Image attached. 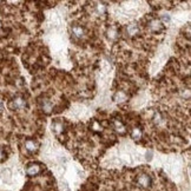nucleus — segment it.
Masks as SVG:
<instances>
[{"label":"nucleus","instance_id":"nucleus-5","mask_svg":"<svg viewBox=\"0 0 191 191\" xmlns=\"http://www.w3.org/2000/svg\"><path fill=\"white\" fill-rule=\"evenodd\" d=\"M149 28H150L152 32H154V33H158V32L163 31L164 25L162 24V21H161L159 19H153V20H151V21L149 23Z\"/></svg>","mask_w":191,"mask_h":191},{"label":"nucleus","instance_id":"nucleus-12","mask_svg":"<svg viewBox=\"0 0 191 191\" xmlns=\"http://www.w3.org/2000/svg\"><path fill=\"white\" fill-rule=\"evenodd\" d=\"M96 8H97L98 14H105L106 13V6L104 5V4H98Z\"/></svg>","mask_w":191,"mask_h":191},{"label":"nucleus","instance_id":"nucleus-8","mask_svg":"<svg viewBox=\"0 0 191 191\" xmlns=\"http://www.w3.org/2000/svg\"><path fill=\"white\" fill-rule=\"evenodd\" d=\"M52 130H53L56 133H60L64 131V124L60 120H56L54 123H52Z\"/></svg>","mask_w":191,"mask_h":191},{"label":"nucleus","instance_id":"nucleus-14","mask_svg":"<svg viewBox=\"0 0 191 191\" xmlns=\"http://www.w3.org/2000/svg\"><path fill=\"white\" fill-rule=\"evenodd\" d=\"M5 158V152L3 151V149L0 148V161H3Z\"/></svg>","mask_w":191,"mask_h":191},{"label":"nucleus","instance_id":"nucleus-4","mask_svg":"<svg viewBox=\"0 0 191 191\" xmlns=\"http://www.w3.org/2000/svg\"><path fill=\"white\" fill-rule=\"evenodd\" d=\"M24 146H25V149H26L28 152H31V153H36V152H38V150H39V143H38L37 141H34V139H27V141L25 142Z\"/></svg>","mask_w":191,"mask_h":191},{"label":"nucleus","instance_id":"nucleus-1","mask_svg":"<svg viewBox=\"0 0 191 191\" xmlns=\"http://www.w3.org/2000/svg\"><path fill=\"white\" fill-rule=\"evenodd\" d=\"M137 184L139 185L141 188H144V189H148L151 186L152 184V179L151 177L148 175V173H142L137 177Z\"/></svg>","mask_w":191,"mask_h":191},{"label":"nucleus","instance_id":"nucleus-3","mask_svg":"<svg viewBox=\"0 0 191 191\" xmlns=\"http://www.w3.org/2000/svg\"><path fill=\"white\" fill-rule=\"evenodd\" d=\"M25 106H26V100L21 97L14 98L10 104V108L13 109V110H23Z\"/></svg>","mask_w":191,"mask_h":191},{"label":"nucleus","instance_id":"nucleus-13","mask_svg":"<svg viewBox=\"0 0 191 191\" xmlns=\"http://www.w3.org/2000/svg\"><path fill=\"white\" fill-rule=\"evenodd\" d=\"M170 20H171V18H170V15H169V14H163V15H162V18H161V21H162L163 25L169 24Z\"/></svg>","mask_w":191,"mask_h":191},{"label":"nucleus","instance_id":"nucleus-10","mask_svg":"<svg viewBox=\"0 0 191 191\" xmlns=\"http://www.w3.org/2000/svg\"><path fill=\"white\" fill-rule=\"evenodd\" d=\"M126 31H128V33L130 34V36H134V34H137L138 32H139V27H138L137 24H130V25H128Z\"/></svg>","mask_w":191,"mask_h":191},{"label":"nucleus","instance_id":"nucleus-11","mask_svg":"<svg viewBox=\"0 0 191 191\" xmlns=\"http://www.w3.org/2000/svg\"><path fill=\"white\" fill-rule=\"evenodd\" d=\"M113 128H114L116 131H118V132H120V133L125 132V126L121 124L119 120H114V121H113Z\"/></svg>","mask_w":191,"mask_h":191},{"label":"nucleus","instance_id":"nucleus-6","mask_svg":"<svg viewBox=\"0 0 191 191\" xmlns=\"http://www.w3.org/2000/svg\"><path fill=\"white\" fill-rule=\"evenodd\" d=\"M40 108H41V110H43L44 112H46V113H50L52 110H53V105H52L51 100L47 99V98L40 99Z\"/></svg>","mask_w":191,"mask_h":191},{"label":"nucleus","instance_id":"nucleus-7","mask_svg":"<svg viewBox=\"0 0 191 191\" xmlns=\"http://www.w3.org/2000/svg\"><path fill=\"white\" fill-rule=\"evenodd\" d=\"M72 34H73V37H76L77 39H81L84 37V34H85V31L80 25H73L72 26Z\"/></svg>","mask_w":191,"mask_h":191},{"label":"nucleus","instance_id":"nucleus-2","mask_svg":"<svg viewBox=\"0 0 191 191\" xmlns=\"http://www.w3.org/2000/svg\"><path fill=\"white\" fill-rule=\"evenodd\" d=\"M26 172L28 176H37L41 172V165L39 163H31L26 168Z\"/></svg>","mask_w":191,"mask_h":191},{"label":"nucleus","instance_id":"nucleus-9","mask_svg":"<svg viewBox=\"0 0 191 191\" xmlns=\"http://www.w3.org/2000/svg\"><path fill=\"white\" fill-rule=\"evenodd\" d=\"M142 136H143V131H142V129H141V128L136 126V128H133V129H132L131 137L133 138V139H136V141H137V139H141Z\"/></svg>","mask_w":191,"mask_h":191}]
</instances>
